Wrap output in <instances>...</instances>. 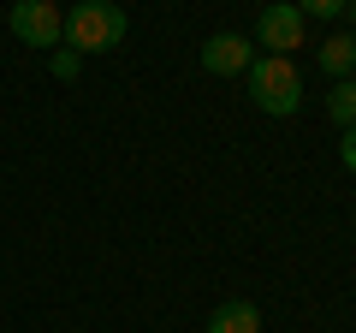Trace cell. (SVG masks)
<instances>
[{
	"label": "cell",
	"instance_id": "1",
	"mask_svg": "<svg viewBox=\"0 0 356 333\" xmlns=\"http://www.w3.org/2000/svg\"><path fill=\"white\" fill-rule=\"evenodd\" d=\"M250 102L261 107V114L285 119L303 107V72H297V60H285V54H261V60H250Z\"/></svg>",
	"mask_w": 356,
	"mask_h": 333
},
{
	"label": "cell",
	"instance_id": "12",
	"mask_svg": "<svg viewBox=\"0 0 356 333\" xmlns=\"http://www.w3.org/2000/svg\"><path fill=\"white\" fill-rule=\"evenodd\" d=\"M350 18H356V0H350Z\"/></svg>",
	"mask_w": 356,
	"mask_h": 333
},
{
	"label": "cell",
	"instance_id": "3",
	"mask_svg": "<svg viewBox=\"0 0 356 333\" xmlns=\"http://www.w3.org/2000/svg\"><path fill=\"white\" fill-rule=\"evenodd\" d=\"M13 36L30 48H60L65 36V13L54 0H13Z\"/></svg>",
	"mask_w": 356,
	"mask_h": 333
},
{
	"label": "cell",
	"instance_id": "4",
	"mask_svg": "<svg viewBox=\"0 0 356 333\" xmlns=\"http://www.w3.org/2000/svg\"><path fill=\"white\" fill-rule=\"evenodd\" d=\"M303 30H309V18L297 13V0L261 6V18H255V42L267 54H285V60H291V48H303Z\"/></svg>",
	"mask_w": 356,
	"mask_h": 333
},
{
	"label": "cell",
	"instance_id": "11",
	"mask_svg": "<svg viewBox=\"0 0 356 333\" xmlns=\"http://www.w3.org/2000/svg\"><path fill=\"white\" fill-rule=\"evenodd\" d=\"M339 155H344V173H350V179H356V125L344 131V143H339Z\"/></svg>",
	"mask_w": 356,
	"mask_h": 333
},
{
	"label": "cell",
	"instance_id": "7",
	"mask_svg": "<svg viewBox=\"0 0 356 333\" xmlns=\"http://www.w3.org/2000/svg\"><path fill=\"white\" fill-rule=\"evenodd\" d=\"M321 72L339 84V77H350L356 72V36H327L321 42Z\"/></svg>",
	"mask_w": 356,
	"mask_h": 333
},
{
	"label": "cell",
	"instance_id": "9",
	"mask_svg": "<svg viewBox=\"0 0 356 333\" xmlns=\"http://www.w3.org/2000/svg\"><path fill=\"white\" fill-rule=\"evenodd\" d=\"M48 72L60 77V84H72V77L83 72V54H72V48H54V54H48Z\"/></svg>",
	"mask_w": 356,
	"mask_h": 333
},
{
	"label": "cell",
	"instance_id": "2",
	"mask_svg": "<svg viewBox=\"0 0 356 333\" xmlns=\"http://www.w3.org/2000/svg\"><path fill=\"white\" fill-rule=\"evenodd\" d=\"M125 42V13L113 0H77L65 13V48L72 54H107Z\"/></svg>",
	"mask_w": 356,
	"mask_h": 333
},
{
	"label": "cell",
	"instance_id": "5",
	"mask_svg": "<svg viewBox=\"0 0 356 333\" xmlns=\"http://www.w3.org/2000/svg\"><path fill=\"white\" fill-rule=\"evenodd\" d=\"M250 36H232V30H220V36H208L202 42V72H214V77H238V72H250Z\"/></svg>",
	"mask_w": 356,
	"mask_h": 333
},
{
	"label": "cell",
	"instance_id": "8",
	"mask_svg": "<svg viewBox=\"0 0 356 333\" xmlns=\"http://www.w3.org/2000/svg\"><path fill=\"white\" fill-rule=\"evenodd\" d=\"M327 119H332V125H344V131L356 125V77H339V84H332V95H327Z\"/></svg>",
	"mask_w": 356,
	"mask_h": 333
},
{
	"label": "cell",
	"instance_id": "6",
	"mask_svg": "<svg viewBox=\"0 0 356 333\" xmlns=\"http://www.w3.org/2000/svg\"><path fill=\"white\" fill-rule=\"evenodd\" d=\"M208 333H261V309L250 297H232V304H220L208 316Z\"/></svg>",
	"mask_w": 356,
	"mask_h": 333
},
{
	"label": "cell",
	"instance_id": "10",
	"mask_svg": "<svg viewBox=\"0 0 356 333\" xmlns=\"http://www.w3.org/2000/svg\"><path fill=\"white\" fill-rule=\"evenodd\" d=\"M344 6H350V0H297V13H303V18H339Z\"/></svg>",
	"mask_w": 356,
	"mask_h": 333
}]
</instances>
